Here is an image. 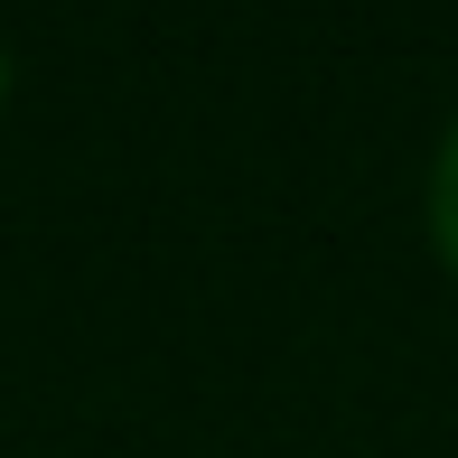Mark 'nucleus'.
<instances>
[{"instance_id":"nucleus-1","label":"nucleus","mask_w":458,"mask_h":458,"mask_svg":"<svg viewBox=\"0 0 458 458\" xmlns=\"http://www.w3.org/2000/svg\"><path fill=\"white\" fill-rule=\"evenodd\" d=\"M430 234H440V253H449V272H458V122H449V140H440V169H430Z\"/></svg>"},{"instance_id":"nucleus-2","label":"nucleus","mask_w":458,"mask_h":458,"mask_svg":"<svg viewBox=\"0 0 458 458\" xmlns=\"http://www.w3.org/2000/svg\"><path fill=\"white\" fill-rule=\"evenodd\" d=\"M0 85H10V66H0Z\"/></svg>"}]
</instances>
